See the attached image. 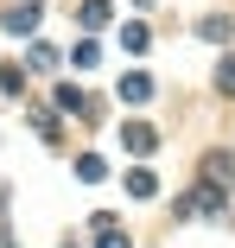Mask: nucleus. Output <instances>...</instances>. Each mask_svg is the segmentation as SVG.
<instances>
[{"instance_id": "obj_1", "label": "nucleus", "mask_w": 235, "mask_h": 248, "mask_svg": "<svg viewBox=\"0 0 235 248\" xmlns=\"http://www.w3.org/2000/svg\"><path fill=\"white\" fill-rule=\"evenodd\" d=\"M96 248H133V242H127V229H115V217H108V210H96Z\"/></svg>"}, {"instance_id": "obj_2", "label": "nucleus", "mask_w": 235, "mask_h": 248, "mask_svg": "<svg viewBox=\"0 0 235 248\" xmlns=\"http://www.w3.org/2000/svg\"><path fill=\"white\" fill-rule=\"evenodd\" d=\"M32 26H38V7H32V0L7 7V32H32Z\"/></svg>"}, {"instance_id": "obj_3", "label": "nucleus", "mask_w": 235, "mask_h": 248, "mask_svg": "<svg viewBox=\"0 0 235 248\" xmlns=\"http://www.w3.org/2000/svg\"><path fill=\"white\" fill-rule=\"evenodd\" d=\"M121 140H127V153H153V127H147V121L121 127Z\"/></svg>"}, {"instance_id": "obj_4", "label": "nucleus", "mask_w": 235, "mask_h": 248, "mask_svg": "<svg viewBox=\"0 0 235 248\" xmlns=\"http://www.w3.org/2000/svg\"><path fill=\"white\" fill-rule=\"evenodd\" d=\"M147 95H153V83L140 77V70H133V77H121V102H147Z\"/></svg>"}, {"instance_id": "obj_5", "label": "nucleus", "mask_w": 235, "mask_h": 248, "mask_svg": "<svg viewBox=\"0 0 235 248\" xmlns=\"http://www.w3.org/2000/svg\"><path fill=\"white\" fill-rule=\"evenodd\" d=\"M127 191H133V197H153V191H159V178H153L147 166H133V172H127Z\"/></svg>"}, {"instance_id": "obj_6", "label": "nucleus", "mask_w": 235, "mask_h": 248, "mask_svg": "<svg viewBox=\"0 0 235 248\" xmlns=\"http://www.w3.org/2000/svg\"><path fill=\"white\" fill-rule=\"evenodd\" d=\"M197 217H222V191H216V185L197 191Z\"/></svg>"}, {"instance_id": "obj_7", "label": "nucleus", "mask_w": 235, "mask_h": 248, "mask_svg": "<svg viewBox=\"0 0 235 248\" xmlns=\"http://www.w3.org/2000/svg\"><path fill=\"white\" fill-rule=\"evenodd\" d=\"M70 58H76V70H96V64H102V51H96V38H83V45H76Z\"/></svg>"}, {"instance_id": "obj_8", "label": "nucleus", "mask_w": 235, "mask_h": 248, "mask_svg": "<svg viewBox=\"0 0 235 248\" xmlns=\"http://www.w3.org/2000/svg\"><path fill=\"white\" fill-rule=\"evenodd\" d=\"M83 26H108V0H83Z\"/></svg>"}, {"instance_id": "obj_9", "label": "nucleus", "mask_w": 235, "mask_h": 248, "mask_svg": "<svg viewBox=\"0 0 235 248\" xmlns=\"http://www.w3.org/2000/svg\"><path fill=\"white\" fill-rule=\"evenodd\" d=\"M204 172H210V185H216V178H235V159H222V153H210V166H204Z\"/></svg>"}, {"instance_id": "obj_10", "label": "nucleus", "mask_w": 235, "mask_h": 248, "mask_svg": "<svg viewBox=\"0 0 235 248\" xmlns=\"http://www.w3.org/2000/svg\"><path fill=\"white\" fill-rule=\"evenodd\" d=\"M121 45L127 51H147V26H121Z\"/></svg>"}, {"instance_id": "obj_11", "label": "nucleus", "mask_w": 235, "mask_h": 248, "mask_svg": "<svg viewBox=\"0 0 235 248\" xmlns=\"http://www.w3.org/2000/svg\"><path fill=\"white\" fill-rule=\"evenodd\" d=\"M76 178H89V185H96V178H102V159H96V153H83V159H76Z\"/></svg>"}, {"instance_id": "obj_12", "label": "nucleus", "mask_w": 235, "mask_h": 248, "mask_svg": "<svg viewBox=\"0 0 235 248\" xmlns=\"http://www.w3.org/2000/svg\"><path fill=\"white\" fill-rule=\"evenodd\" d=\"M58 108H70V115H76V108H83V115H89V102H83V95H76V89H70V83H64V89H58Z\"/></svg>"}, {"instance_id": "obj_13", "label": "nucleus", "mask_w": 235, "mask_h": 248, "mask_svg": "<svg viewBox=\"0 0 235 248\" xmlns=\"http://www.w3.org/2000/svg\"><path fill=\"white\" fill-rule=\"evenodd\" d=\"M197 32H204V38H229V19H222V13H210V19H204Z\"/></svg>"}, {"instance_id": "obj_14", "label": "nucleus", "mask_w": 235, "mask_h": 248, "mask_svg": "<svg viewBox=\"0 0 235 248\" xmlns=\"http://www.w3.org/2000/svg\"><path fill=\"white\" fill-rule=\"evenodd\" d=\"M216 83H222V89H235V58H222V64H216Z\"/></svg>"}]
</instances>
